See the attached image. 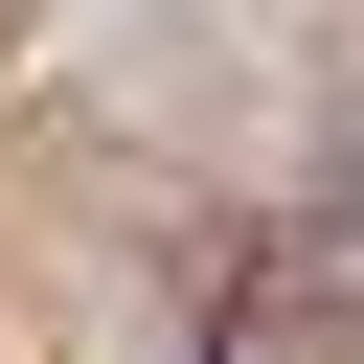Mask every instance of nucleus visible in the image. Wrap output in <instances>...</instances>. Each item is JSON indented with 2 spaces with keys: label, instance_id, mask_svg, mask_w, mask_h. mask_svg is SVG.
<instances>
[{
  "label": "nucleus",
  "instance_id": "obj_1",
  "mask_svg": "<svg viewBox=\"0 0 364 364\" xmlns=\"http://www.w3.org/2000/svg\"><path fill=\"white\" fill-rule=\"evenodd\" d=\"M228 364H364V318H341V296H296V273H273V296H250V318H228Z\"/></svg>",
  "mask_w": 364,
  "mask_h": 364
}]
</instances>
